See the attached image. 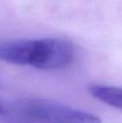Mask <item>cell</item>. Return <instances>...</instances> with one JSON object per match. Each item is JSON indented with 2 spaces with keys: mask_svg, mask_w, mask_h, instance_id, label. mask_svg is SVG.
I'll return each instance as SVG.
<instances>
[{
  "mask_svg": "<svg viewBox=\"0 0 122 123\" xmlns=\"http://www.w3.org/2000/svg\"><path fill=\"white\" fill-rule=\"evenodd\" d=\"M75 57V49L61 38L18 39L0 41V61L40 69L66 67Z\"/></svg>",
  "mask_w": 122,
  "mask_h": 123,
  "instance_id": "1",
  "label": "cell"
},
{
  "mask_svg": "<svg viewBox=\"0 0 122 123\" xmlns=\"http://www.w3.org/2000/svg\"><path fill=\"white\" fill-rule=\"evenodd\" d=\"M3 115L10 123H102L88 111L42 98L17 100Z\"/></svg>",
  "mask_w": 122,
  "mask_h": 123,
  "instance_id": "2",
  "label": "cell"
},
{
  "mask_svg": "<svg viewBox=\"0 0 122 123\" xmlns=\"http://www.w3.org/2000/svg\"><path fill=\"white\" fill-rule=\"evenodd\" d=\"M89 93L99 102L122 110V87L105 84L89 85Z\"/></svg>",
  "mask_w": 122,
  "mask_h": 123,
  "instance_id": "3",
  "label": "cell"
},
{
  "mask_svg": "<svg viewBox=\"0 0 122 123\" xmlns=\"http://www.w3.org/2000/svg\"><path fill=\"white\" fill-rule=\"evenodd\" d=\"M4 113V107L1 105V103H0V115H3Z\"/></svg>",
  "mask_w": 122,
  "mask_h": 123,
  "instance_id": "4",
  "label": "cell"
}]
</instances>
